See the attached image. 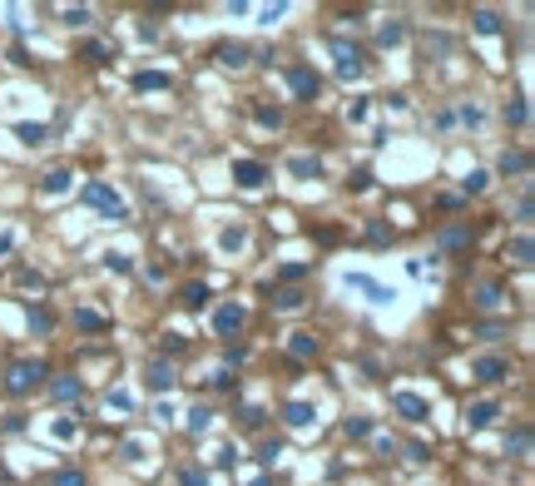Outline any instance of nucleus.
I'll return each instance as SVG.
<instances>
[{
    "label": "nucleus",
    "mask_w": 535,
    "mask_h": 486,
    "mask_svg": "<svg viewBox=\"0 0 535 486\" xmlns=\"http://www.w3.org/2000/svg\"><path fill=\"white\" fill-rule=\"evenodd\" d=\"M486 179H490V174H471V179H466V194H481Z\"/></svg>",
    "instance_id": "nucleus-36"
},
{
    "label": "nucleus",
    "mask_w": 535,
    "mask_h": 486,
    "mask_svg": "<svg viewBox=\"0 0 535 486\" xmlns=\"http://www.w3.org/2000/svg\"><path fill=\"white\" fill-rule=\"evenodd\" d=\"M45 377H50V367L45 363H15L10 367V392H30V387H40V382H45Z\"/></svg>",
    "instance_id": "nucleus-2"
},
{
    "label": "nucleus",
    "mask_w": 535,
    "mask_h": 486,
    "mask_svg": "<svg viewBox=\"0 0 535 486\" xmlns=\"http://www.w3.org/2000/svg\"><path fill=\"white\" fill-rule=\"evenodd\" d=\"M506 119L510 124H525V99H506Z\"/></svg>",
    "instance_id": "nucleus-27"
},
{
    "label": "nucleus",
    "mask_w": 535,
    "mask_h": 486,
    "mask_svg": "<svg viewBox=\"0 0 535 486\" xmlns=\"http://www.w3.org/2000/svg\"><path fill=\"white\" fill-rule=\"evenodd\" d=\"M367 432H372L367 417H347V437H367Z\"/></svg>",
    "instance_id": "nucleus-29"
},
{
    "label": "nucleus",
    "mask_w": 535,
    "mask_h": 486,
    "mask_svg": "<svg viewBox=\"0 0 535 486\" xmlns=\"http://www.w3.org/2000/svg\"><path fill=\"white\" fill-rule=\"evenodd\" d=\"M208 417H213L208 407H194V412H188V427H194V432H203V427H208Z\"/></svg>",
    "instance_id": "nucleus-31"
},
{
    "label": "nucleus",
    "mask_w": 535,
    "mask_h": 486,
    "mask_svg": "<svg viewBox=\"0 0 535 486\" xmlns=\"http://www.w3.org/2000/svg\"><path fill=\"white\" fill-rule=\"evenodd\" d=\"M75 328H84V332H99V328H104V318H99V313H90V308H79V313H75Z\"/></svg>",
    "instance_id": "nucleus-19"
},
{
    "label": "nucleus",
    "mask_w": 535,
    "mask_h": 486,
    "mask_svg": "<svg viewBox=\"0 0 535 486\" xmlns=\"http://www.w3.org/2000/svg\"><path fill=\"white\" fill-rule=\"evenodd\" d=\"M219 328H223V332L243 328V308H223V313H219Z\"/></svg>",
    "instance_id": "nucleus-22"
},
{
    "label": "nucleus",
    "mask_w": 535,
    "mask_h": 486,
    "mask_svg": "<svg viewBox=\"0 0 535 486\" xmlns=\"http://www.w3.org/2000/svg\"><path fill=\"white\" fill-rule=\"evenodd\" d=\"M208 298H213L208 283H184V288H179V303H184L188 313H203V308H208Z\"/></svg>",
    "instance_id": "nucleus-5"
},
{
    "label": "nucleus",
    "mask_w": 535,
    "mask_h": 486,
    "mask_svg": "<svg viewBox=\"0 0 535 486\" xmlns=\"http://www.w3.org/2000/svg\"><path fill=\"white\" fill-rule=\"evenodd\" d=\"M219 65L223 70H243L248 65V45H219Z\"/></svg>",
    "instance_id": "nucleus-8"
},
{
    "label": "nucleus",
    "mask_w": 535,
    "mask_h": 486,
    "mask_svg": "<svg viewBox=\"0 0 535 486\" xmlns=\"http://www.w3.org/2000/svg\"><path fill=\"white\" fill-rule=\"evenodd\" d=\"M55 397H60V402H70V397H79V377H75V382H70V377H60V382H55Z\"/></svg>",
    "instance_id": "nucleus-24"
},
{
    "label": "nucleus",
    "mask_w": 535,
    "mask_h": 486,
    "mask_svg": "<svg viewBox=\"0 0 535 486\" xmlns=\"http://www.w3.org/2000/svg\"><path fill=\"white\" fill-rule=\"evenodd\" d=\"M288 80H293V90L303 95V99H312V95H317V84H323V80H317L308 65H293V70H288Z\"/></svg>",
    "instance_id": "nucleus-7"
},
{
    "label": "nucleus",
    "mask_w": 535,
    "mask_h": 486,
    "mask_svg": "<svg viewBox=\"0 0 535 486\" xmlns=\"http://www.w3.org/2000/svg\"><path fill=\"white\" fill-rule=\"evenodd\" d=\"M471 243V228H446L441 234V248H466Z\"/></svg>",
    "instance_id": "nucleus-21"
},
{
    "label": "nucleus",
    "mask_w": 535,
    "mask_h": 486,
    "mask_svg": "<svg viewBox=\"0 0 535 486\" xmlns=\"http://www.w3.org/2000/svg\"><path fill=\"white\" fill-rule=\"evenodd\" d=\"M55 486H84V476H79V472H60Z\"/></svg>",
    "instance_id": "nucleus-34"
},
{
    "label": "nucleus",
    "mask_w": 535,
    "mask_h": 486,
    "mask_svg": "<svg viewBox=\"0 0 535 486\" xmlns=\"http://www.w3.org/2000/svg\"><path fill=\"white\" fill-rule=\"evenodd\" d=\"M525 169H530V159H525L521 149H506V154H501V174H525Z\"/></svg>",
    "instance_id": "nucleus-12"
},
{
    "label": "nucleus",
    "mask_w": 535,
    "mask_h": 486,
    "mask_svg": "<svg viewBox=\"0 0 535 486\" xmlns=\"http://www.w3.org/2000/svg\"><path fill=\"white\" fill-rule=\"evenodd\" d=\"M496 417H501V407H496V402H476V407L466 412V422H471V427H490Z\"/></svg>",
    "instance_id": "nucleus-9"
},
{
    "label": "nucleus",
    "mask_w": 535,
    "mask_h": 486,
    "mask_svg": "<svg viewBox=\"0 0 535 486\" xmlns=\"http://www.w3.org/2000/svg\"><path fill=\"white\" fill-rule=\"evenodd\" d=\"M15 134L25 139V144H45V139H50V130H45V124H15Z\"/></svg>",
    "instance_id": "nucleus-16"
},
{
    "label": "nucleus",
    "mask_w": 535,
    "mask_h": 486,
    "mask_svg": "<svg viewBox=\"0 0 535 486\" xmlns=\"http://www.w3.org/2000/svg\"><path fill=\"white\" fill-rule=\"evenodd\" d=\"M84 204L104 208V214H110V219H129V208H124V199L114 194L110 184H84Z\"/></svg>",
    "instance_id": "nucleus-1"
},
{
    "label": "nucleus",
    "mask_w": 535,
    "mask_h": 486,
    "mask_svg": "<svg viewBox=\"0 0 535 486\" xmlns=\"http://www.w3.org/2000/svg\"><path fill=\"white\" fill-rule=\"evenodd\" d=\"M70 179H75L70 169H50V174L40 179V189H45V194H65V189H70Z\"/></svg>",
    "instance_id": "nucleus-11"
},
{
    "label": "nucleus",
    "mask_w": 535,
    "mask_h": 486,
    "mask_svg": "<svg viewBox=\"0 0 535 486\" xmlns=\"http://www.w3.org/2000/svg\"><path fill=\"white\" fill-rule=\"evenodd\" d=\"M149 382H154L159 392H169V387H174V367H169V363H154V367H149Z\"/></svg>",
    "instance_id": "nucleus-14"
},
{
    "label": "nucleus",
    "mask_w": 535,
    "mask_h": 486,
    "mask_svg": "<svg viewBox=\"0 0 535 486\" xmlns=\"http://www.w3.org/2000/svg\"><path fill=\"white\" fill-rule=\"evenodd\" d=\"M134 84H139V90H164V84H169V75H139Z\"/></svg>",
    "instance_id": "nucleus-30"
},
{
    "label": "nucleus",
    "mask_w": 535,
    "mask_h": 486,
    "mask_svg": "<svg viewBox=\"0 0 535 486\" xmlns=\"http://www.w3.org/2000/svg\"><path fill=\"white\" fill-rule=\"evenodd\" d=\"M30 323H35L40 332H50V328H55V318H50V313H45V308H40V313H30Z\"/></svg>",
    "instance_id": "nucleus-33"
},
{
    "label": "nucleus",
    "mask_w": 535,
    "mask_h": 486,
    "mask_svg": "<svg viewBox=\"0 0 535 486\" xmlns=\"http://www.w3.org/2000/svg\"><path fill=\"white\" fill-rule=\"evenodd\" d=\"M179 481H184V486H208V472H199V467H184V472H179Z\"/></svg>",
    "instance_id": "nucleus-26"
},
{
    "label": "nucleus",
    "mask_w": 535,
    "mask_h": 486,
    "mask_svg": "<svg viewBox=\"0 0 535 486\" xmlns=\"http://www.w3.org/2000/svg\"><path fill=\"white\" fill-rule=\"evenodd\" d=\"M510 452H516V457H530V427H516V437H510Z\"/></svg>",
    "instance_id": "nucleus-23"
},
{
    "label": "nucleus",
    "mask_w": 535,
    "mask_h": 486,
    "mask_svg": "<svg viewBox=\"0 0 535 486\" xmlns=\"http://www.w3.org/2000/svg\"><path fill=\"white\" fill-rule=\"evenodd\" d=\"M164 352H184V337L179 332H164Z\"/></svg>",
    "instance_id": "nucleus-35"
},
{
    "label": "nucleus",
    "mask_w": 535,
    "mask_h": 486,
    "mask_svg": "<svg viewBox=\"0 0 535 486\" xmlns=\"http://www.w3.org/2000/svg\"><path fill=\"white\" fill-rule=\"evenodd\" d=\"M506 258L516 263V268H530V239H516V243L506 248Z\"/></svg>",
    "instance_id": "nucleus-15"
},
{
    "label": "nucleus",
    "mask_w": 535,
    "mask_h": 486,
    "mask_svg": "<svg viewBox=\"0 0 535 486\" xmlns=\"http://www.w3.org/2000/svg\"><path fill=\"white\" fill-rule=\"evenodd\" d=\"M471 303H476V308H496L501 303V288L496 283H481L476 293H471Z\"/></svg>",
    "instance_id": "nucleus-13"
},
{
    "label": "nucleus",
    "mask_w": 535,
    "mask_h": 486,
    "mask_svg": "<svg viewBox=\"0 0 535 486\" xmlns=\"http://www.w3.org/2000/svg\"><path fill=\"white\" fill-rule=\"evenodd\" d=\"M471 20H476V30H481V35H496V30H501V15H496V10H476Z\"/></svg>",
    "instance_id": "nucleus-17"
},
{
    "label": "nucleus",
    "mask_w": 535,
    "mask_h": 486,
    "mask_svg": "<svg viewBox=\"0 0 535 486\" xmlns=\"http://www.w3.org/2000/svg\"><path fill=\"white\" fill-rule=\"evenodd\" d=\"M263 179H268V169L258 159H233V184L238 189H258Z\"/></svg>",
    "instance_id": "nucleus-3"
},
{
    "label": "nucleus",
    "mask_w": 535,
    "mask_h": 486,
    "mask_svg": "<svg viewBox=\"0 0 535 486\" xmlns=\"http://www.w3.org/2000/svg\"><path fill=\"white\" fill-rule=\"evenodd\" d=\"M476 377H481V382H506V377H510V363H506V357H481V363H476Z\"/></svg>",
    "instance_id": "nucleus-6"
},
{
    "label": "nucleus",
    "mask_w": 535,
    "mask_h": 486,
    "mask_svg": "<svg viewBox=\"0 0 535 486\" xmlns=\"http://www.w3.org/2000/svg\"><path fill=\"white\" fill-rule=\"evenodd\" d=\"M288 169H293V174H297V179H308V174L317 179V174H323V164H317V159H308V154H303V159H293Z\"/></svg>",
    "instance_id": "nucleus-18"
},
{
    "label": "nucleus",
    "mask_w": 535,
    "mask_h": 486,
    "mask_svg": "<svg viewBox=\"0 0 535 486\" xmlns=\"http://www.w3.org/2000/svg\"><path fill=\"white\" fill-rule=\"evenodd\" d=\"M293 352H297V357H317V337H312V332H297V337H293Z\"/></svg>",
    "instance_id": "nucleus-20"
},
{
    "label": "nucleus",
    "mask_w": 535,
    "mask_h": 486,
    "mask_svg": "<svg viewBox=\"0 0 535 486\" xmlns=\"http://www.w3.org/2000/svg\"><path fill=\"white\" fill-rule=\"evenodd\" d=\"M288 422H293V427H308V422H312V407L293 402V407H288Z\"/></svg>",
    "instance_id": "nucleus-25"
},
{
    "label": "nucleus",
    "mask_w": 535,
    "mask_h": 486,
    "mask_svg": "<svg viewBox=\"0 0 535 486\" xmlns=\"http://www.w3.org/2000/svg\"><path fill=\"white\" fill-rule=\"evenodd\" d=\"M392 407H397L406 422H426V412H432V407H426L416 392H397V397H392Z\"/></svg>",
    "instance_id": "nucleus-4"
},
{
    "label": "nucleus",
    "mask_w": 535,
    "mask_h": 486,
    "mask_svg": "<svg viewBox=\"0 0 535 486\" xmlns=\"http://www.w3.org/2000/svg\"><path fill=\"white\" fill-rule=\"evenodd\" d=\"M243 239H248L243 228H223V248H243Z\"/></svg>",
    "instance_id": "nucleus-32"
},
{
    "label": "nucleus",
    "mask_w": 535,
    "mask_h": 486,
    "mask_svg": "<svg viewBox=\"0 0 535 486\" xmlns=\"http://www.w3.org/2000/svg\"><path fill=\"white\" fill-rule=\"evenodd\" d=\"M114 50L110 45H84V60H90V65H104V60H110Z\"/></svg>",
    "instance_id": "nucleus-28"
},
{
    "label": "nucleus",
    "mask_w": 535,
    "mask_h": 486,
    "mask_svg": "<svg viewBox=\"0 0 535 486\" xmlns=\"http://www.w3.org/2000/svg\"><path fill=\"white\" fill-rule=\"evenodd\" d=\"M337 75H362V55L357 50H347V45H337Z\"/></svg>",
    "instance_id": "nucleus-10"
}]
</instances>
